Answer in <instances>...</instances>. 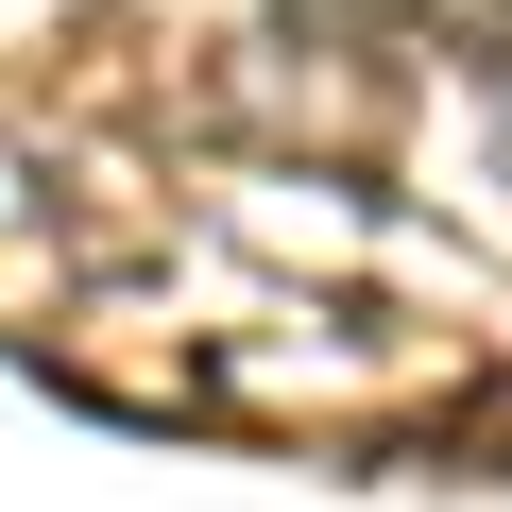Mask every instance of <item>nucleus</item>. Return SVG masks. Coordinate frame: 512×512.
<instances>
[{"label": "nucleus", "instance_id": "nucleus-1", "mask_svg": "<svg viewBox=\"0 0 512 512\" xmlns=\"http://www.w3.org/2000/svg\"><path fill=\"white\" fill-rule=\"evenodd\" d=\"M274 18H410V0H274Z\"/></svg>", "mask_w": 512, "mask_h": 512}, {"label": "nucleus", "instance_id": "nucleus-2", "mask_svg": "<svg viewBox=\"0 0 512 512\" xmlns=\"http://www.w3.org/2000/svg\"><path fill=\"white\" fill-rule=\"evenodd\" d=\"M495 171H512V86H495Z\"/></svg>", "mask_w": 512, "mask_h": 512}]
</instances>
